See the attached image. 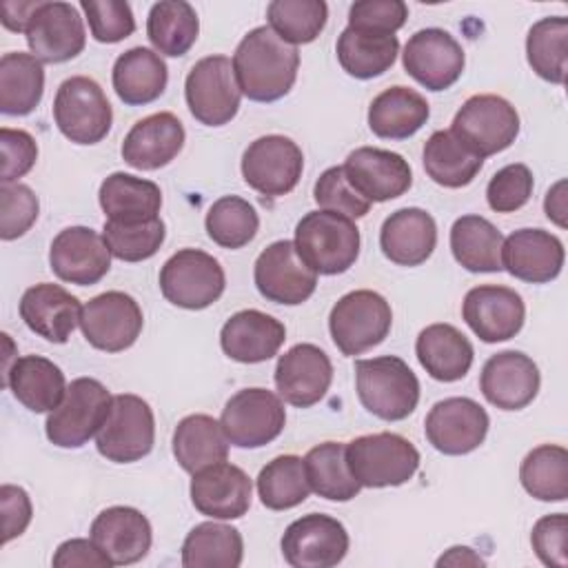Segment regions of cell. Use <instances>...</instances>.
Masks as SVG:
<instances>
[{
  "instance_id": "cell-1",
  "label": "cell",
  "mask_w": 568,
  "mask_h": 568,
  "mask_svg": "<svg viewBox=\"0 0 568 568\" xmlns=\"http://www.w3.org/2000/svg\"><path fill=\"white\" fill-rule=\"evenodd\" d=\"M300 53L271 27L251 29L233 53V71L242 95L253 102L284 98L297 78Z\"/></svg>"
},
{
  "instance_id": "cell-2",
  "label": "cell",
  "mask_w": 568,
  "mask_h": 568,
  "mask_svg": "<svg viewBox=\"0 0 568 568\" xmlns=\"http://www.w3.org/2000/svg\"><path fill=\"white\" fill-rule=\"evenodd\" d=\"M355 386L362 406L384 422L406 419L419 402V382L395 355L355 362Z\"/></svg>"
},
{
  "instance_id": "cell-3",
  "label": "cell",
  "mask_w": 568,
  "mask_h": 568,
  "mask_svg": "<svg viewBox=\"0 0 568 568\" xmlns=\"http://www.w3.org/2000/svg\"><path fill=\"white\" fill-rule=\"evenodd\" d=\"M295 246L302 260L320 275L348 271L359 255V229L346 215L311 211L295 226Z\"/></svg>"
},
{
  "instance_id": "cell-4",
  "label": "cell",
  "mask_w": 568,
  "mask_h": 568,
  "mask_svg": "<svg viewBox=\"0 0 568 568\" xmlns=\"http://www.w3.org/2000/svg\"><path fill=\"white\" fill-rule=\"evenodd\" d=\"M346 464L359 486H402L417 473L419 450L397 433H373L346 444Z\"/></svg>"
},
{
  "instance_id": "cell-5",
  "label": "cell",
  "mask_w": 568,
  "mask_h": 568,
  "mask_svg": "<svg viewBox=\"0 0 568 568\" xmlns=\"http://www.w3.org/2000/svg\"><path fill=\"white\" fill-rule=\"evenodd\" d=\"M111 393L93 377H78L67 386L62 402L49 413L44 430L51 444L60 448H80L102 428Z\"/></svg>"
},
{
  "instance_id": "cell-6",
  "label": "cell",
  "mask_w": 568,
  "mask_h": 568,
  "mask_svg": "<svg viewBox=\"0 0 568 568\" xmlns=\"http://www.w3.org/2000/svg\"><path fill=\"white\" fill-rule=\"evenodd\" d=\"M393 324V311L386 297L359 288L342 295L328 315V331L344 355H362L384 342Z\"/></svg>"
},
{
  "instance_id": "cell-7",
  "label": "cell",
  "mask_w": 568,
  "mask_h": 568,
  "mask_svg": "<svg viewBox=\"0 0 568 568\" xmlns=\"http://www.w3.org/2000/svg\"><path fill=\"white\" fill-rule=\"evenodd\" d=\"M450 133L479 158L508 149L519 135V113L501 95H470L453 118Z\"/></svg>"
},
{
  "instance_id": "cell-8",
  "label": "cell",
  "mask_w": 568,
  "mask_h": 568,
  "mask_svg": "<svg viewBox=\"0 0 568 568\" xmlns=\"http://www.w3.org/2000/svg\"><path fill=\"white\" fill-rule=\"evenodd\" d=\"M53 118L67 140L75 144H98L111 131L113 111L95 80L71 75L55 91Z\"/></svg>"
},
{
  "instance_id": "cell-9",
  "label": "cell",
  "mask_w": 568,
  "mask_h": 568,
  "mask_svg": "<svg viewBox=\"0 0 568 568\" xmlns=\"http://www.w3.org/2000/svg\"><path fill=\"white\" fill-rule=\"evenodd\" d=\"M155 442V417L151 406L131 393L113 395L109 415L95 435L102 457L115 464H131L146 457Z\"/></svg>"
},
{
  "instance_id": "cell-10",
  "label": "cell",
  "mask_w": 568,
  "mask_h": 568,
  "mask_svg": "<svg viewBox=\"0 0 568 568\" xmlns=\"http://www.w3.org/2000/svg\"><path fill=\"white\" fill-rule=\"evenodd\" d=\"M191 115L206 126L229 124L240 109L242 91L226 55H206L193 64L184 82Z\"/></svg>"
},
{
  "instance_id": "cell-11",
  "label": "cell",
  "mask_w": 568,
  "mask_h": 568,
  "mask_svg": "<svg viewBox=\"0 0 568 568\" xmlns=\"http://www.w3.org/2000/svg\"><path fill=\"white\" fill-rule=\"evenodd\" d=\"M224 286V268L213 255L200 248L173 253L160 271V291L166 302L189 311H202L217 302Z\"/></svg>"
},
{
  "instance_id": "cell-12",
  "label": "cell",
  "mask_w": 568,
  "mask_h": 568,
  "mask_svg": "<svg viewBox=\"0 0 568 568\" xmlns=\"http://www.w3.org/2000/svg\"><path fill=\"white\" fill-rule=\"evenodd\" d=\"M229 444L237 448H260L271 444L286 424V410L280 395L266 388L237 390L220 417Z\"/></svg>"
},
{
  "instance_id": "cell-13",
  "label": "cell",
  "mask_w": 568,
  "mask_h": 568,
  "mask_svg": "<svg viewBox=\"0 0 568 568\" xmlns=\"http://www.w3.org/2000/svg\"><path fill=\"white\" fill-rule=\"evenodd\" d=\"M253 280L264 300L286 306L306 302L317 288V273L302 260L291 240H277L257 255Z\"/></svg>"
},
{
  "instance_id": "cell-14",
  "label": "cell",
  "mask_w": 568,
  "mask_h": 568,
  "mask_svg": "<svg viewBox=\"0 0 568 568\" xmlns=\"http://www.w3.org/2000/svg\"><path fill=\"white\" fill-rule=\"evenodd\" d=\"M304 171L302 149L286 135H262L242 155L244 182L262 195L280 197L291 193Z\"/></svg>"
},
{
  "instance_id": "cell-15",
  "label": "cell",
  "mask_w": 568,
  "mask_h": 568,
  "mask_svg": "<svg viewBox=\"0 0 568 568\" xmlns=\"http://www.w3.org/2000/svg\"><path fill=\"white\" fill-rule=\"evenodd\" d=\"M142 324L140 304L122 291H106L91 297L80 315L82 335L93 348L104 353H120L133 346L142 333Z\"/></svg>"
},
{
  "instance_id": "cell-16",
  "label": "cell",
  "mask_w": 568,
  "mask_h": 568,
  "mask_svg": "<svg viewBox=\"0 0 568 568\" xmlns=\"http://www.w3.org/2000/svg\"><path fill=\"white\" fill-rule=\"evenodd\" d=\"M280 546L293 568H333L348 552V532L339 519L308 513L288 524Z\"/></svg>"
},
{
  "instance_id": "cell-17",
  "label": "cell",
  "mask_w": 568,
  "mask_h": 568,
  "mask_svg": "<svg viewBox=\"0 0 568 568\" xmlns=\"http://www.w3.org/2000/svg\"><path fill=\"white\" fill-rule=\"evenodd\" d=\"M402 62L406 73L428 91L453 87L464 71V49L444 29L428 27L413 33L404 47Z\"/></svg>"
},
{
  "instance_id": "cell-18",
  "label": "cell",
  "mask_w": 568,
  "mask_h": 568,
  "mask_svg": "<svg viewBox=\"0 0 568 568\" xmlns=\"http://www.w3.org/2000/svg\"><path fill=\"white\" fill-rule=\"evenodd\" d=\"M488 413L470 397H446L437 402L424 422L426 439L444 455H466L486 439Z\"/></svg>"
},
{
  "instance_id": "cell-19",
  "label": "cell",
  "mask_w": 568,
  "mask_h": 568,
  "mask_svg": "<svg viewBox=\"0 0 568 568\" xmlns=\"http://www.w3.org/2000/svg\"><path fill=\"white\" fill-rule=\"evenodd\" d=\"M24 36L31 55L49 64L73 60L87 44L84 22L78 9L69 2H40Z\"/></svg>"
},
{
  "instance_id": "cell-20",
  "label": "cell",
  "mask_w": 568,
  "mask_h": 568,
  "mask_svg": "<svg viewBox=\"0 0 568 568\" xmlns=\"http://www.w3.org/2000/svg\"><path fill=\"white\" fill-rule=\"evenodd\" d=\"M462 317L470 331L486 344L513 339L526 317V306L515 288L481 284L466 293Z\"/></svg>"
},
{
  "instance_id": "cell-21",
  "label": "cell",
  "mask_w": 568,
  "mask_h": 568,
  "mask_svg": "<svg viewBox=\"0 0 568 568\" xmlns=\"http://www.w3.org/2000/svg\"><path fill=\"white\" fill-rule=\"evenodd\" d=\"M51 271L69 284H98L111 268V251L102 235L89 226L62 229L49 248Z\"/></svg>"
},
{
  "instance_id": "cell-22",
  "label": "cell",
  "mask_w": 568,
  "mask_h": 568,
  "mask_svg": "<svg viewBox=\"0 0 568 568\" xmlns=\"http://www.w3.org/2000/svg\"><path fill=\"white\" fill-rule=\"evenodd\" d=\"M351 186L373 202H388L404 195L413 184L410 164L395 151L359 146L342 164Z\"/></svg>"
},
{
  "instance_id": "cell-23",
  "label": "cell",
  "mask_w": 568,
  "mask_h": 568,
  "mask_svg": "<svg viewBox=\"0 0 568 568\" xmlns=\"http://www.w3.org/2000/svg\"><path fill=\"white\" fill-rule=\"evenodd\" d=\"M333 382V364L315 344H295L275 366L277 395L297 408L317 404Z\"/></svg>"
},
{
  "instance_id": "cell-24",
  "label": "cell",
  "mask_w": 568,
  "mask_h": 568,
  "mask_svg": "<svg viewBox=\"0 0 568 568\" xmlns=\"http://www.w3.org/2000/svg\"><path fill=\"white\" fill-rule=\"evenodd\" d=\"M251 477L226 459L193 473L191 479V501L211 519H240L251 508Z\"/></svg>"
},
{
  "instance_id": "cell-25",
  "label": "cell",
  "mask_w": 568,
  "mask_h": 568,
  "mask_svg": "<svg viewBox=\"0 0 568 568\" xmlns=\"http://www.w3.org/2000/svg\"><path fill=\"white\" fill-rule=\"evenodd\" d=\"M537 364L519 351H501L486 359L479 377L481 395L501 410L526 408L539 390Z\"/></svg>"
},
{
  "instance_id": "cell-26",
  "label": "cell",
  "mask_w": 568,
  "mask_h": 568,
  "mask_svg": "<svg viewBox=\"0 0 568 568\" xmlns=\"http://www.w3.org/2000/svg\"><path fill=\"white\" fill-rule=\"evenodd\" d=\"M564 244L544 229L513 231L501 244V268L530 284L552 282L564 266Z\"/></svg>"
},
{
  "instance_id": "cell-27",
  "label": "cell",
  "mask_w": 568,
  "mask_h": 568,
  "mask_svg": "<svg viewBox=\"0 0 568 568\" xmlns=\"http://www.w3.org/2000/svg\"><path fill=\"white\" fill-rule=\"evenodd\" d=\"M89 532L113 566H129L144 559L153 541L149 519L131 506L104 508L93 519Z\"/></svg>"
},
{
  "instance_id": "cell-28",
  "label": "cell",
  "mask_w": 568,
  "mask_h": 568,
  "mask_svg": "<svg viewBox=\"0 0 568 568\" xmlns=\"http://www.w3.org/2000/svg\"><path fill=\"white\" fill-rule=\"evenodd\" d=\"M184 126L178 115L160 111L138 120L122 142V160L140 171L166 166L184 146Z\"/></svg>"
},
{
  "instance_id": "cell-29",
  "label": "cell",
  "mask_w": 568,
  "mask_h": 568,
  "mask_svg": "<svg viewBox=\"0 0 568 568\" xmlns=\"http://www.w3.org/2000/svg\"><path fill=\"white\" fill-rule=\"evenodd\" d=\"M82 306L60 284L42 282L29 286L20 300V317L40 337L53 344H64L80 324Z\"/></svg>"
},
{
  "instance_id": "cell-30",
  "label": "cell",
  "mask_w": 568,
  "mask_h": 568,
  "mask_svg": "<svg viewBox=\"0 0 568 568\" xmlns=\"http://www.w3.org/2000/svg\"><path fill=\"white\" fill-rule=\"evenodd\" d=\"M286 339V328L280 320L257 308L237 311L220 331L222 351L242 364H260L277 355Z\"/></svg>"
},
{
  "instance_id": "cell-31",
  "label": "cell",
  "mask_w": 568,
  "mask_h": 568,
  "mask_svg": "<svg viewBox=\"0 0 568 568\" xmlns=\"http://www.w3.org/2000/svg\"><path fill=\"white\" fill-rule=\"evenodd\" d=\"M437 244V226L430 213L406 206L390 213L379 231L382 253L399 266L424 264Z\"/></svg>"
},
{
  "instance_id": "cell-32",
  "label": "cell",
  "mask_w": 568,
  "mask_h": 568,
  "mask_svg": "<svg viewBox=\"0 0 568 568\" xmlns=\"http://www.w3.org/2000/svg\"><path fill=\"white\" fill-rule=\"evenodd\" d=\"M2 382L31 413H51L67 393L64 373L42 355L16 357Z\"/></svg>"
},
{
  "instance_id": "cell-33",
  "label": "cell",
  "mask_w": 568,
  "mask_h": 568,
  "mask_svg": "<svg viewBox=\"0 0 568 568\" xmlns=\"http://www.w3.org/2000/svg\"><path fill=\"white\" fill-rule=\"evenodd\" d=\"M415 355L422 368L437 382H457L473 366V344L450 324L426 326L415 342Z\"/></svg>"
},
{
  "instance_id": "cell-34",
  "label": "cell",
  "mask_w": 568,
  "mask_h": 568,
  "mask_svg": "<svg viewBox=\"0 0 568 568\" xmlns=\"http://www.w3.org/2000/svg\"><path fill=\"white\" fill-rule=\"evenodd\" d=\"M113 89L129 106H142L158 100L169 82V69L160 53L146 47H133L118 55L113 64Z\"/></svg>"
},
{
  "instance_id": "cell-35",
  "label": "cell",
  "mask_w": 568,
  "mask_h": 568,
  "mask_svg": "<svg viewBox=\"0 0 568 568\" xmlns=\"http://www.w3.org/2000/svg\"><path fill=\"white\" fill-rule=\"evenodd\" d=\"M430 106L415 89L395 84L373 98L368 106V126L377 138L406 140L428 120Z\"/></svg>"
},
{
  "instance_id": "cell-36",
  "label": "cell",
  "mask_w": 568,
  "mask_h": 568,
  "mask_svg": "<svg viewBox=\"0 0 568 568\" xmlns=\"http://www.w3.org/2000/svg\"><path fill=\"white\" fill-rule=\"evenodd\" d=\"M100 206L111 222H146L158 217L162 191L155 182L115 171L100 184Z\"/></svg>"
},
{
  "instance_id": "cell-37",
  "label": "cell",
  "mask_w": 568,
  "mask_h": 568,
  "mask_svg": "<svg viewBox=\"0 0 568 568\" xmlns=\"http://www.w3.org/2000/svg\"><path fill=\"white\" fill-rule=\"evenodd\" d=\"M173 455L191 475L211 464L224 462L229 455V439L222 424L211 415H186L173 430Z\"/></svg>"
},
{
  "instance_id": "cell-38",
  "label": "cell",
  "mask_w": 568,
  "mask_h": 568,
  "mask_svg": "<svg viewBox=\"0 0 568 568\" xmlns=\"http://www.w3.org/2000/svg\"><path fill=\"white\" fill-rule=\"evenodd\" d=\"M335 51L342 69L348 75L357 80H371L395 64L399 40L395 33H373L346 27L337 38Z\"/></svg>"
},
{
  "instance_id": "cell-39",
  "label": "cell",
  "mask_w": 568,
  "mask_h": 568,
  "mask_svg": "<svg viewBox=\"0 0 568 568\" xmlns=\"http://www.w3.org/2000/svg\"><path fill=\"white\" fill-rule=\"evenodd\" d=\"M501 244L497 226L481 215H462L450 229L453 257L470 273L501 271Z\"/></svg>"
},
{
  "instance_id": "cell-40",
  "label": "cell",
  "mask_w": 568,
  "mask_h": 568,
  "mask_svg": "<svg viewBox=\"0 0 568 568\" xmlns=\"http://www.w3.org/2000/svg\"><path fill=\"white\" fill-rule=\"evenodd\" d=\"M42 62L22 51H9L0 58V111L4 115H29L42 100Z\"/></svg>"
},
{
  "instance_id": "cell-41",
  "label": "cell",
  "mask_w": 568,
  "mask_h": 568,
  "mask_svg": "<svg viewBox=\"0 0 568 568\" xmlns=\"http://www.w3.org/2000/svg\"><path fill=\"white\" fill-rule=\"evenodd\" d=\"M424 171L433 182L446 189L470 184L481 171L484 158L473 153L459 138L448 131H435L424 144Z\"/></svg>"
},
{
  "instance_id": "cell-42",
  "label": "cell",
  "mask_w": 568,
  "mask_h": 568,
  "mask_svg": "<svg viewBox=\"0 0 568 568\" xmlns=\"http://www.w3.org/2000/svg\"><path fill=\"white\" fill-rule=\"evenodd\" d=\"M244 557V541L237 528L202 521L184 537V568H237Z\"/></svg>"
},
{
  "instance_id": "cell-43",
  "label": "cell",
  "mask_w": 568,
  "mask_h": 568,
  "mask_svg": "<svg viewBox=\"0 0 568 568\" xmlns=\"http://www.w3.org/2000/svg\"><path fill=\"white\" fill-rule=\"evenodd\" d=\"M200 20L184 0L155 2L146 18V36L158 53L169 58L184 55L197 40Z\"/></svg>"
},
{
  "instance_id": "cell-44",
  "label": "cell",
  "mask_w": 568,
  "mask_h": 568,
  "mask_svg": "<svg viewBox=\"0 0 568 568\" xmlns=\"http://www.w3.org/2000/svg\"><path fill=\"white\" fill-rule=\"evenodd\" d=\"M311 490L328 501H348L357 497L359 481L351 475L346 464V446L339 442H324L311 448L304 457Z\"/></svg>"
},
{
  "instance_id": "cell-45",
  "label": "cell",
  "mask_w": 568,
  "mask_h": 568,
  "mask_svg": "<svg viewBox=\"0 0 568 568\" xmlns=\"http://www.w3.org/2000/svg\"><path fill=\"white\" fill-rule=\"evenodd\" d=\"M526 58L530 69L541 80L564 84L568 60V20L564 16L537 20L526 36Z\"/></svg>"
},
{
  "instance_id": "cell-46",
  "label": "cell",
  "mask_w": 568,
  "mask_h": 568,
  "mask_svg": "<svg viewBox=\"0 0 568 568\" xmlns=\"http://www.w3.org/2000/svg\"><path fill=\"white\" fill-rule=\"evenodd\" d=\"M519 479L524 490L539 501H564L568 497V453L557 444L532 448L521 466Z\"/></svg>"
},
{
  "instance_id": "cell-47",
  "label": "cell",
  "mask_w": 568,
  "mask_h": 568,
  "mask_svg": "<svg viewBox=\"0 0 568 568\" xmlns=\"http://www.w3.org/2000/svg\"><path fill=\"white\" fill-rule=\"evenodd\" d=\"M311 493L304 459L297 455H280L271 459L257 475L260 501L271 510H288L300 506Z\"/></svg>"
},
{
  "instance_id": "cell-48",
  "label": "cell",
  "mask_w": 568,
  "mask_h": 568,
  "mask_svg": "<svg viewBox=\"0 0 568 568\" xmlns=\"http://www.w3.org/2000/svg\"><path fill=\"white\" fill-rule=\"evenodd\" d=\"M268 27L288 44H308L326 27L328 7L324 0H273L266 7Z\"/></svg>"
},
{
  "instance_id": "cell-49",
  "label": "cell",
  "mask_w": 568,
  "mask_h": 568,
  "mask_svg": "<svg viewBox=\"0 0 568 568\" xmlns=\"http://www.w3.org/2000/svg\"><path fill=\"white\" fill-rule=\"evenodd\" d=\"M204 226L217 246L242 248L257 235L260 217L244 197L224 195L211 204Z\"/></svg>"
},
{
  "instance_id": "cell-50",
  "label": "cell",
  "mask_w": 568,
  "mask_h": 568,
  "mask_svg": "<svg viewBox=\"0 0 568 568\" xmlns=\"http://www.w3.org/2000/svg\"><path fill=\"white\" fill-rule=\"evenodd\" d=\"M102 237L113 257L122 262H142L153 257L160 251L166 237V229L160 215L153 220L133 222V224L106 220L102 226Z\"/></svg>"
},
{
  "instance_id": "cell-51",
  "label": "cell",
  "mask_w": 568,
  "mask_h": 568,
  "mask_svg": "<svg viewBox=\"0 0 568 568\" xmlns=\"http://www.w3.org/2000/svg\"><path fill=\"white\" fill-rule=\"evenodd\" d=\"M313 197L322 211H333L351 220L364 217L371 211V202L351 186L344 166L326 169L315 182Z\"/></svg>"
},
{
  "instance_id": "cell-52",
  "label": "cell",
  "mask_w": 568,
  "mask_h": 568,
  "mask_svg": "<svg viewBox=\"0 0 568 568\" xmlns=\"http://www.w3.org/2000/svg\"><path fill=\"white\" fill-rule=\"evenodd\" d=\"M91 36L98 42L115 44L135 31V18L129 2L120 0H82Z\"/></svg>"
},
{
  "instance_id": "cell-53",
  "label": "cell",
  "mask_w": 568,
  "mask_h": 568,
  "mask_svg": "<svg viewBox=\"0 0 568 568\" xmlns=\"http://www.w3.org/2000/svg\"><path fill=\"white\" fill-rule=\"evenodd\" d=\"M38 197L36 193L20 182L0 186V235L2 240L22 237L33 222L38 220Z\"/></svg>"
},
{
  "instance_id": "cell-54",
  "label": "cell",
  "mask_w": 568,
  "mask_h": 568,
  "mask_svg": "<svg viewBox=\"0 0 568 568\" xmlns=\"http://www.w3.org/2000/svg\"><path fill=\"white\" fill-rule=\"evenodd\" d=\"M532 195V173L526 164H508L499 169L488 186H486V200L488 206L497 213H515L519 211Z\"/></svg>"
},
{
  "instance_id": "cell-55",
  "label": "cell",
  "mask_w": 568,
  "mask_h": 568,
  "mask_svg": "<svg viewBox=\"0 0 568 568\" xmlns=\"http://www.w3.org/2000/svg\"><path fill=\"white\" fill-rule=\"evenodd\" d=\"M406 18L408 7L402 0H359L348 9V27L373 33H395Z\"/></svg>"
},
{
  "instance_id": "cell-56",
  "label": "cell",
  "mask_w": 568,
  "mask_h": 568,
  "mask_svg": "<svg viewBox=\"0 0 568 568\" xmlns=\"http://www.w3.org/2000/svg\"><path fill=\"white\" fill-rule=\"evenodd\" d=\"M530 544L535 555L546 566L566 568L568 566V519L564 513L546 515L537 519L530 532Z\"/></svg>"
},
{
  "instance_id": "cell-57",
  "label": "cell",
  "mask_w": 568,
  "mask_h": 568,
  "mask_svg": "<svg viewBox=\"0 0 568 568\" xmlns=\"http://www.w3.org/2000/svg\"><path fill=\"white\" fill-rule=\"evenodd\" d=\"M0 151H2V184H11L27 175L38 160V144L31 133L22 129H0Z\"/></svg>"
},
{
  "instance_id": "cell-58",
  "label": "cell",
  "mask_w": 568,
  "mask_h": 568,
  "mask_svg": "<svg viewBox=\"0 0 568 568\" xmlns=\"http://www.w3.org/2000/svg\"><path fill=\"white\" fill-rule=\"evenodd\" d=\"M0 508H2V544H9L13 537H20L33 515L31 499L24 488L4 484L0 488Z\"/></svg>"
},
{
  "instance_id": "cell-59",
  "label": "cell",
  "mask_w": 568,
  "mask_h": 568,
  "mask_svg": "<svg viewBox=\"0 0 568 568\" xmlns=\"http://www.w3.org/2000/svg\"><path fill=\"white\" fill-rule=\"evenodd\" d=\"M51 564L55 568H111V559L98 548L93 539H67L58 546Z\"/></svg>"
},
{
  "instance_id": "cell-60",
  "label": "cell",
  "mask_w": 568,
  "mask_h": 568,
  "mask_svg": "<svg viewBox=\"0 0 568 568\" xmlns=\"http://www.w3.org/2000/svg\"><path fill=\"white\" fill-rule=\"evenodd\" d=\"M42 0H4L0 4V11H2V24L9 29V31H27V24L33 16V11L40 7Z\"/></svg>"
},
{
  "instance_id": "cell-61",
  "label": "cell",
  "mask_w": 568,
  "mask_h": 568,
  "mask_svg": "<svg viewBox=\"0 0 568 568\" xmlns=\"http://www.w3.org/2000/svg\"><path fill=\"white\" fill-rule=\"evenodd\" d=\"M544 211L548 220H552L557 226H566V182L559 180L544 200Z\"/></svg>"
},
{
  "instance_id": "cell-62",
  "label": "cell",
  "mask_w": 568,
  "mask_h": 568,
  "mask_svg": "<svg viewBox=\"0 0 568 568\" xmlns=\"http://www.w3.org/2000/svg\"><path fill=\"white\" fill-rule=\"evenodd\" d=\"M437 566H484V559L468 546H453L437 559Z\"/></svg>"
}]
</instances>
